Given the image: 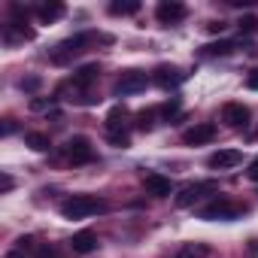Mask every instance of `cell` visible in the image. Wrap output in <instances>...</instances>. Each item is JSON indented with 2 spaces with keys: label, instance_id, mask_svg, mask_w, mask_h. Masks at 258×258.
Here are the masks:
<instances>
[{
  "label": "cell",
  "instance_id": "cell-1",
  "mask_svg": "<svg viewBox=\"0 0 258 258\" xmlns=\"http://www.w3.org/2000/svg\"><path fill=\"white\" fill-rule=\"evenodd\" d=\"M94 213H106V201H97L91 195H73L61 204V216L64 219H85Z\"/></svg>",
  "mask_w": 258,
  "mask_h": 258
},
{
  "label": "cell",
  "instance_id": "cell-2",
  "mask_svg": "<svg viewBox=\"0 0 258 258\" xmlns=\"http://www.w3.org/2000/svg\"><path fill=\"white\" fill-rule=\"evenodd\" d=\"M243 213H246V207H243V204H234V201H228V198H216L213 204H207V207L198 210V216L207 219V222H216V219L231 222V219H240Z\"/></svg>",
  "mask_w": 258,
  "mask_h": 258
},
{
  "label": "cell",
  "instance_id": "cell-3",
  "mask_svg": "<svg viewBox=\"0 0 258 258\" xmlns=\"http://www.w3.org/2000/svg\"><path fill=\"white\" fill-rule=\"evenodd\" d=\"M91 40H94L91 34H76V37H70V40H64V43H58V46H55V52H52V64H70L79 52H85V46H88Z\"/></svg>",
  "mask_w": 258,
  "mask_h": 258
},
{
  "label": "cell",
  "instance_id": "cell-4",
  "mask_svg": "<svg viewBox=\"0 0 258 258\" xmlns=\"http://www.w3.org/2000/svg\"><path fill=\"white\" fill-rule=\"evenodd\" d=\"M61 152H64V158L70 164H88V161H94V146H91L88 137H70Z\"/></svg>",
  "mask_w": 258,
  "mask_h": 258
},
{
  "label": "cell",
  "instance_id": "cell-5",
  "mask_svg": "<svg viewBox=\"0 0 258 258\" xmlns=\"http://www.w3.org/2000/svg\"><path fill=\"white\" fill-rule=\"evenodd\" d=\"M146 82H149V76H146L143 70H124V73L115 79V94H118V97L137 94V91L146 88Z\"/></svg>",
  "mask_w": 258,
  "mask_h": 258
},
{
  "label": "cell",
  "instance_id": "cell-6",
  "mask_svg": "<svg viewBox=\"0 0 258 258\" xmlns=\"http://www.w3.org/2000/svg\"><path fill=\"white\" fill-rule=\"evenodd\" d=\"M185 16H188V10H185V4H179V0H161V4L155 7V19L161 25H176Z\"/></svg>",
  "mask_w": 258,
  "mask_h": 258
},
{
  "label": "cell",
  "instance_id": "cell-7",
  "mask_svg": "<svg viewBox=\"0 0 258 258\" xmlns=\"http://www.w3.org/2000/svg\"><path fill=\"white\" fill-rule=\"evenodd\" d=\"M207 191H219V182L207 179V182H195V185H185L179 195H176V207H191L195 201H201Z\"/></svg>",
  "mask_w": 258,
  "mask_h": 258
},
{
  "label": "cell",
  "instance_id": "cell-8",
  "mask_svg": "<svg viewBox=\"0 0 258 258\" xmlns=\"http://www.w3.org/2000/svg\"><path fill=\"white\" fill-rule=\"evenodd\" d=\"M213 140H216V124H210V121L182 131V143L185 146H204V143H213Z\"/></svg>",
  "mask_w": 258,
  "mask_h": 258
},
{
  "label": "cell",
  "instance_id": "cell-9",
  "mask_svg": "<svg viewBox=\"0 0 258 258\" xmlns=\"http://www.w3.org/2000/svg\"><path fill=\"white\" fill-rule=\"evenodd\" d=\"M222 121L228 127H234V131H240V127L249 124V109L243 103H225L222 106Z\"/></svg>",
  "mask_w": 258,
  "mask_h": 258
},
{
  "label": "cell",
  "instance_id": "cell-10",
  "mask_svg": "<svg viewBox=\"0 0 258 258\" xmlns=\"http://www.w3.org/2000/svg\"><path fill=\"white\" fill-rule=\"evenodd\" d=\"M240 161H243V152L240 149H219V152H213L207 158V164L213 170H228V167H237Z\"/></svg>",
  "mask_w": 258,
  "mask_h": 258
},
{
  "label": "cell",
  "instance_id": "cell-11",
  "mask_svg": "<svg viewBox=\"0 0 258 258\" xmlns=\"http://www.w3.org/2000/svg\"><path fill=\"white\" fill-rule=\"evenodd\" d=\"M143 185H146V191L152 198H167L173 191V182L167 176H161V173H143Z\"/></svg>",
  "mask_w": 258,
  "mask_h": 258
},
{
  "label": "cell",
  "instance_id": "cell-12",
  "mask_svg": "<svg viewBox=\"0 0 258 258\" xmlns=\"http://www.w3.org/2000/svg\"><path fill=\"white\" fill-rule=\"evenodd\" d=\"M161 88H176L179 82H185V73L179 70V67H170V64H161L158 70H155V76H152Z\"/></svg>",
  "mask_w": 258,
  "mask_h": 258
},
{
  "label": "cell",
  "instance_id": "cell-13",
  "mask_svg": "<svg viewBox=\"0 0 258 258\" xmlns=\"http://www.w3.org/2000/svg\"><path fill=\"white\" fill-rule=\"evenodd\" d=\"M70 246H73V252H79V255H88V252H94L97 249V234L94 231H79V234H73V240H70Z\"/></svg>",
  "mask_w": 258,
  "mask_h": 258
},
{
  "label": "cell",
  "instance_id": "cell-14",
  "mask_svg": "<svg viewBox=\"0 0 258 258\" xmlns=\"http://www.w3.org/2000/svg\"><path fill=\"white\" fill-rule=\"evenodd\" d=\"M22 40H34V31L31 28H25V25H7L4 28V43L7 46H16V43H22Z\"/></svg>",
  "mask_w": 258,
  "mask_h": 258
},
{
  "label": "cell",
  "instance_id": "cell-15",
  "mask_svg": "<svg viewBox=\"0 0 258 258\" xmlns=\"http://www.w3.org/2000/svg\"><path fill=\"white\" fill-rule=\"evenodd\" d=\"M97 76H100V67L97 64H85V67H79L73 73V85L76 88H88L91 82H97Z\"/></svg>",
  "mask_w": 258,
  "mask_h": 258
},
{
  "label": "cell",
  "instance_id": "cell-16",
  "mask_svg": "<svg viewBox=\"0 0 258 258\" xmlns=\"http://www.w3.org/2000/svg\"><path fill=\"white\" fill-rule=\"evenodd\" d=\"M67 10H64V4H43V7H37V19L43 22V25H52V22H58L61 16H64Z\"/></svg>",
  "mask_w": 258,
  "mask_h": 258
},
{
  "label": "cell",
  "instance_id": "cell-17",
  "mask_svg": "<svg viewBox=\"0 0 258 258\" xmlns=\"http://www.w3.org/2000/svg\"><path fill=\"white\" fill-rule=\"evenodd\" d=\"M234 49H237L234 40H219V43H207V46L201 49V55H204V58H219V55H231Z\"/></svg>",
  "mask_w": 258,
  "mask_h": 258
},
{
  "label": "cell",
  "instance_id": "cell-18",
  "mask_svg": "<svg viewBox=\"0 0 258 258\" xmlns=\"http://www.w3.org/2000/svg\"><path fill=\"white\" fill-rule=\"evenodd\" d=\"M25 143H28L34 152H49V146H52L49 134H43V131H28V134H25Z\"/></svg>",
  "mask_w": 258,
  "mask_h": 258
},
{
  "label": "cell",
  "instance_id": "cell-19",
  "mask_svg": "<svg viewBox=\"0 0 258 258\" xmlns=\"http://www.w3.org/2000/svg\"><path fill=\"white\" fill-rule=\"evenodd\" d=\"M124 118H127V109L124 106H112L109 115H106V131H121Z\"/></svg>",
  "mask_w": 258,
  "mask_h": 258
},
{
  "label": "cell",
  "instance_id": "cell-20",
  "mask_svg": "<svg viewBox=\"0 0 258 258\" xmlns=\"http://www.w3.org/2000/svg\"><path fill=\"white\" fill-rule=\"evenodd\" d=\"M155 112H158V109H143V112H137V115H134V127H137V131H152V124H155Z\"/></svg>",
  "mask_w": 258,
  "mask_h": 258
},
{
  "label": "cell",
  "instance_id": "cell-21",
  "mask_svg": "<svg viewBox=\"0 0 258 258\" xmlns=\"http://www.w3.org/2000/svg\"><path fill=\"white\" fill-rule=\"evenodd\" d=\"M134 13H140L137 0H127V4H109V16H134Z\"/></svg>",
  "mask_w": 258,
  "mask_h": 258
},
{
  "label": "cell",
  "instance_id": "cell-22",
  "mask_svg": "<svg viewBox=\"0 0 258 258\" xmlns=\"http://www.w3.org/2000/svg\"><path fill=\"white\" fill-rule=\"evenodd\" d=\"M109 143L115 149H127V146H131V137H127L124 131H109Z\"/></svg>",
  "mask_w": 258,
  "mask_h": 258
},
{
  "label": "cell",
  "instance_id": "cell-23",
  "mask_svg": "<svg viewBox=\"0 0 258 258\" xmlns=\"http://www.w3.org/2000/svg\"><path fill=\"white\" fill-rule=\"evenodd\" d=\"M34 258H61V252H58L55 246H49V243H40V246L34 249Z\"/></svg>",
  "mask_w": 258,
  "mask_h": 258
},
{
  "label": "cell",
  "instance_id": "cell-24",
  "mask_svg": "<svg viewBox=\"0 0 258 258\" xmlns=\"http://www.w3.org/2000/svg\"><path fill=\"white\" fill-rule=\"evenodd\" d=\"M237 25H240L243 34H255V31H258V19H255V16H243Z\"/></svg>",
  "mask_w": 258,
  "mask_h": 258
},
{
  "label": "cell",
  "instance_id": "cell-25",
  "mask_svg": "<svg viewBox=\"0 0 258 258\" xmlns=\"http://www.w3.org/2000/svg\"><path fill=\"white\" fill-rule=\"evenodd\" d=\"M207 252H210L207 246H185L176 258H198V255H207Z\"/></svg>",
  "mask_w": 258,
  "mask_h": 258
},
{
  "label": "cell",
  "instance_id": "cell-26",
  "mask_svg": "<svg viewBox=\"0 0 258 258\" xmlns=\"http://www.w3.org/2000/svg\"><path fill=\"white\" fill-rule=\"evenodd\" d=\"M37 246H40V243H37L34 237H19V243H16V249H19V252H25V249H31V252H34Z\"/></svg>",
  "mask_w": 258,
  "mask_h": 258
},
{
  "label": "cell",
  "instance_id": "cell-27",
  "mask_svg": "<svg viewBox=\"0 0 258 258\" xmlns=\"http://www.w3.org/2000/svg\"><path fill=\"white\" fill-rule=\"evenodd\" d=\"M19 88L34 91V88H40V79H37V76H28V79H22V82H19Z\"/></svg>",
  "mask_w": 258,
  "mask_h": 258
},
{
  "label": "cell",
  "instance_id": "cell-28",
  "mask_svg": "<svg viewBox=\"0 0 258 258\" xmlns=\"http://www.w3.org/2000/svg\"><path fill=\"white\" fill-rule=\"evenodd\" d=\"M176 109H179V100H170V103H164V106H161V112H164L167 118H170V115H176Z\"/></svg>",
  "mask_w": 258,
  "mask_h": 258
},
{
  "label": "cell",
  "instance_id": "cell-29",
  "mask_svg": "<svg viewBox=\"0 0 258 258\" xmlns=\"http://www.w3.org/2000/svg\"><path fill=\"white\" fill-rule=\"evenodd\" d=\"M246 176H249L252 182H258V158H252V161H249V170H246Z\"/></svg>",
  "mask_w": 258,
  "mask_h": 258
},
{
  "label": "cell",
  "instance_id": "cell-30",
  "mask_svg": "<svg viewBox=\"0 0 258 258\" xmlns=\"http://www.w3.org/2000/svg\"><path fill=\"white\" fill-rule=\"evenodd\" d=\"M246 88H252V91H258V70H252V73L246 76Z\"/></svg>",
  "mask_w": 258,
  "mask_h": 258
},
{
  "label": "cell",
  "instance_id": "cell-31",
  "mask_svg": "<svg viewBox=\"0 0 258 258\" xmlns=\"http://www.w3.org/2000/svg\"><path fill=\"white\" fill-rule=\"evenodd\" d=\"M225 28H228L225 22H210V25H207V31H210V34H222Z\"/></svg>",
  "mask_w": 258,
  "mask_h": 258
},
{
  "label": "cell",
  "instance_id": "cell-32",
  "mask_svg": "<svg viewBox=\"0 0 258 258\" xmlns=\"http://www.w3.org/2000/svg\"><path fill=\"white\" fill-rule=\"evenodd\" d=\"M13 185H16V182H13V176H7V173H4V182H0V188H4V191H10Z\"/></svg>",
  "mask_w": 258,
  "mask_h": 258
},
{
  "label": "cell",
  "instance_id": "cell-33",
  "mask_svg": "<svg viewBox=\"0 0 258 258\" xmlns=\"http://www.w3.org/2000/svg\"><path fill=\"white\" fill-rule=\"evenodd\" d=\"M16 131V124H13V118H7V124H4V134H13Z\"/></svg>",
  "mask_w": 258,
  "mask_h": 258
},
{
  "label": "cell",
  "instance_id": "cell-34",
  "mask_svg": "<svg viewBox=\"0 0 258 258\" xmlns=\"http://www.w3.org/2000/svg\"><path fill=\"white\" fill-rule=\"evenodd\" d=\"M7 258H25V255H22V252H19V249H13V252H10V255H7Z\"/></svg>",
  "mask_w": 258,
  "mask_h": 258
},
{
  "label": "cell",
  "instance_id": "cell-35",
  "mask_svg": "<svg viewBox=\"0 0 258 258\" xmlns=\"http://www.w3.org/2000/svg\"><path fill=\"white\" fill-rule=\"evenodd\" d=\"M255 137H258V134H255Z\"/></svg>",
  "mask_w": 258,
  "mask_h": 258
}]
</instances>
